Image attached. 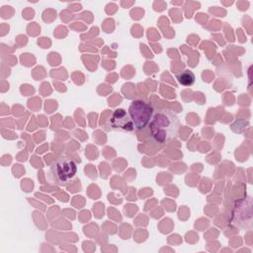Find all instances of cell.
<instances>
[{
    "instance_id": "cell-1",
    "label": "cell",
    "mask_w": 253,
    "mask_h": 253,
    "mask_svg": "<svg viewBox=\"0 0 253 253\" xmlns=\"http://www.w3.org/2000/svg\"><path fill=\"white\" fill-rule=\"evenodd\" d=\"M148 126L153 138L159 143H165L178 136L180 120L172 111L160 109L154 111Z\"/></svg>"
},
{
    "instance_id": "cell-2",
    "label": "cell",
    "mask_w": 253,
    "mask_h": 253,
    "mask_svg": "<svg viewBox=\"0 0 253 253\" xmlns=\"http://www.w3.org/2000/svg\"><path fill=\"white\" fill-rule=\"evenodd\" d=\"M76 171V164L73 160L67 157H61L50 165L47 177L51 183L58 186H63L75 176Z\"/></svg>"
},
{
    "instance_id": "cell-3",
    "label": "cell",
    "mask_w": 253,
    "mask_h": 253,
    "mask_svg": "<svg viewBox=\"0 0 253 253\" xmlns=\"http://www.w3.org/2000/svg\"><path fill=\"white\" fill-rule=\"evenodd\" d=\"M127 113L133 123L134 129L141 130L149 125L154 109L152 105L146 101L134 100L129 105Z\"/></svg>"
},
{
    "instance_id": "cell-4",
    "label": "cell",
    "mask_w": 253,
    "mask_h": 253,
    "mask_svg": "<svg viewBox=\"0 0 253 253\" xmlns=\"http://www.w3.org/2000/svg\"><path fill=\"white\" fill-rule=\"evenodd\" d=\"M252 199L251 197H246L235 202L234 210L232 214V222L245 229H249L252 225Z\"/></svg>"
},
{
    "instance_id": "cell-5",
    "label": "cell",
    "mask_w": 253,
    "mask_h": 253,
    "mask_svg": "<svg viewBox=\"0 0 253 253\" xmlns=\"http://www.w3.org/2000/svg\"><path fill=\"white\" fill-rule=\"evenodd\" d=\"M110 126L114 129L123 131H131L134 129L128 113L124 109H117L113 112L110 119Z\"/></svg>"
},
{
    "instance_id": "cell-6",
    "label": "cell",
    "mask_w": 253,
    "mask_h": 253,
    "mask_svg": "<svg viewBox=\"0 0 253 253\" xmlns=\"http://www.w3.org/2000/svg\"><path fill=\"white\" fill-rule=\"evenodd\" d=\"M177 81L184 86H191L195 82V75L191 70H183L176 75Z\"/></svg>"
}]
</instances>
